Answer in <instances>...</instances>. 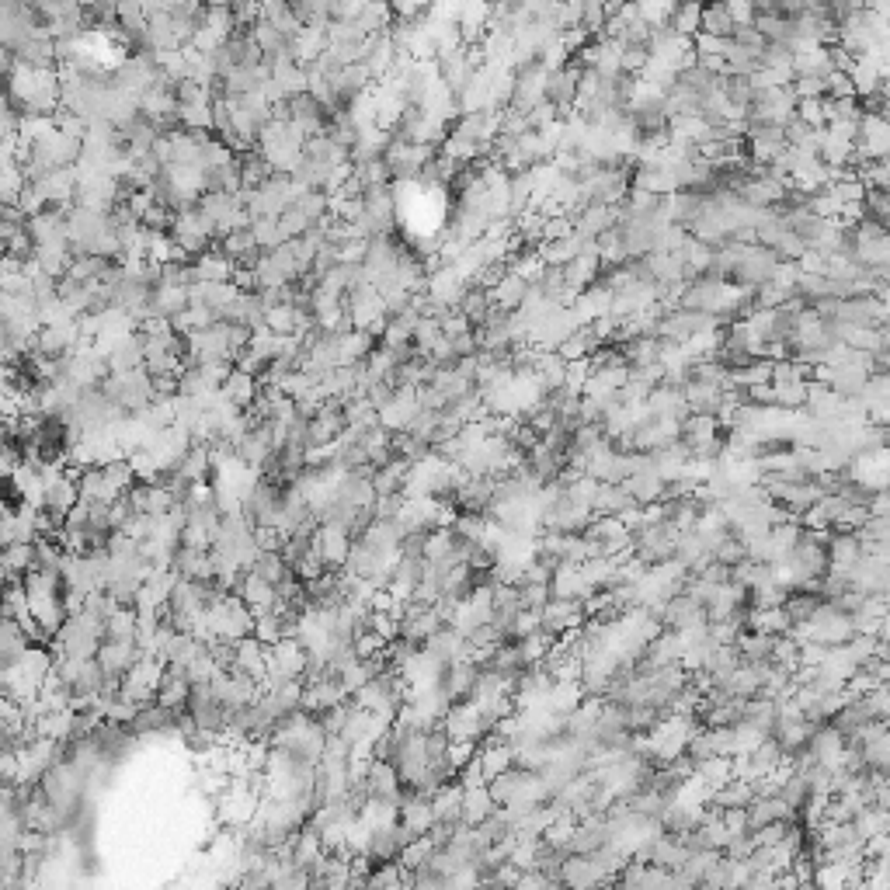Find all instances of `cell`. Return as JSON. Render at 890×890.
<instances>
[{
  "label": "cell",
  "mask_w": 890,
  "mask_h": 890,
  "mask_svg": "<svg viewBox=\"0 0 890 890\" xmlns=\"http://www.w3.org/2000/svg\"><path fill=\"white\" fill-rule=\"evenodd\" d=\"M101 644H105V619L84 609L70 612L63 630L56 633V654H67V658H98Z\"/></svg>",
  "instance_id": "cell-1"
},
{
  "label": "cell",
  "mask_w": 890,
  "mask_h": 890,
  "mask_svg": "<svg viewBox=\"0 0 890 890\" xmlns=\"http://www.w3.org/2000/svg\"><path fill=\"white\" fill-rule=\"evenodd\" d=\"M101 390H105V397L112 400V404H119L122 411H129V414L147 411L153 400H157V383H153L147 366L112 372V376L101 383Z\"/></svg>",
  "instance_id": "cell-2"
},
{
  "label": "cell",
  "mask_w": 890,
  "mask_h": 890,
  "mask_svg": "<svg viewBox=\"0 0 890 890\" xmlns=\"http://www.w3.org/2000/svg\"><path fill=\"white\" fill-rule=\"evenodd\" d=\"M442 727L452 741H477L480 744L494 731V720L487 717L484 706H480L477 699L466 696V699H452V706L442 717Z\"/></svg>",
  "instance_id": "cell-3"
},
{
  "label": "cell",
  "mask_w": 890,
  "mask_h": 890,
  "mask_svg": "<svg viewBox=\"0 0 890 890\" xmlns=\"http://www.w3.org/2000/svg\"><path fill=\"white\" fill-rule=\"evenodd\" d=\"M164 671H167V661L157 658V654H143L140 661H136L133 668L122 675L119 682V692L126 699H133V703L147 706V703H157V692H160V682H164Z\"/></svg>",
  "instance_id": "cell-4"
},
{
  "label": "cell",
  "mask_w": 890,
  "mask_h": 890,
  "mask_svg": "<svg viewBox=\"0 0 890 890\" xmlns=\"http://www.w3.org/2000/svg\"><path fill=\"white\" fill-rule=\"evenodd\" d=\"M352 543H355V529H348V525H341L334 519L320 522L317 532H313V546H317L320 557L327 560V571H341V567L348 564Z\"/></svg>",
  "instance_id": "cell-5"
},
{
  "label": "cell",
  "mask_w": 890,
  "mask_h": 890,
  "mask_svg": "<svg viewBox=\"0 0 890 890\" xmlns=\"http://www.w3.org/2000/svg\"><path fill=\"white\" fill-rule=\"evenodd\" d=\"M445 626V616L439 609V602H421V598H411L404 605V616H400V637L414 640V644H425L435 630Z\"/></svg>",
  "instance_id": "cell-6"
},
{
  "label": "cell",
  "mask_w": 890,
  "mask_h": 890,
  "mask_svg": "<svg viewBox=\"0 0 890 890\" xmlns=\"http://www.w3.org/2000/svg\"><path fill=\"white\" fill-rule=\"evenodd\" d=\"M421 411H425V404H421L418 386H397L393 400L379 411V425H386L390 432H407Z\"/></svg>",
  "instance_id": "cell-7"
},
{
  "label": "cell",
  "mask_w": 890,
  "mask_h": 890,
  "mask_svg": "<svg viewBox=\"0 0 890 890\" xmlns=\"http://www.w3.org/2000/svg\"><path fill=\"white\" fill-rule=\"evenodd\" d=\"M140 658H143V651H140V644H136V640H105V644H101V651H98V665L105 668L108 685H112V689H119L122 675H126V671L133 668Z\"/></svg>",
  "instance_id": "cell-8"
},
{
  "label": "cell",
  "mask_w": 890,
  "mask_h": 890,
  "mask_svg": "<svg viewBox=\"0 0 890 890\" xmlns=\"http://www.w3.org/2000/svg\"><path fill=\"white\" fill-rule=\"evenodd\" d=\"M126 501L133 505V512L140 515H153V519H160V515H167L171 508H178V501H174V494L167 491L160 480H140V484L129 487Z\"/></svg>",
  "instance_id": "cell-9"
},
{
  "label": "cell",
  "mask_w": 890,
  "mask_h": 890,
  "mask_svg": "<svg viewBox=\"0 0 890 890\" xmlns=\"http://www.w3.org/2000/svg\"><path fill=\"white\" fill-rule=\"evenodd\" d=\"M233 592H237L247 605H251L254 619L265 616V612H272V609H279V602H282V598H279V588H275L272 581L261 578V574H254V571H244V574H240L237 585H233Z\"/></svg>",
  "instance_id": "cell-10"
},
{
  "label": "cell",
  "mask_w": 890,
  "mask_h": 890,
  "mask_svg": "<svg viewBox=\"0 0 890 890\" xmlns=\"http://www.w3.org/2000/svg\"><path fill=\"white\" fill-rule=\"evenodd\" d=\"M192 275H195V282H233L237 265H233V258L223 251V247L213 244L209 251H202L192 258Z\"/></svg>",
  "instance_id": "cell-11"
},
{
  "label": "cell",
  "mask_w": 890,
  "mask_h": 890,
  "mask_svg": "<svg viewBox=\"0 0 890 890\" xmlns=\"http://www.w3.org/2000/svg\"><path fill=\"white\" fill-rule=\"evenodd\" d=\"M213 466H216L213 445L195 439L192 449H188L185 456H181V463L174 466V473H178L181 480H188V484H206V480H213Z\"/></svg>",
  "instance_id": "cell-12"
},
{
  "label": "cell",
  "mask_w": 890,
  "mask_h": 890,
  "mask_svg": "<svg viewBox=\"0 0 890 890\" xmlns=\"http://www.w3.org/2000/svg\"><path fill=\"white\" fill-rule=\"evenodd\" d=\"M463 797H466V786L459 783V779H449V783H442L439 790H435V797H432L435 824H449V828L463 824Z\"/></svg>",
  "instance_id": "cell-13"
},
{
  "label": "cell",
  "mask_w": 890,
  "mask_h": 890,
  "mask_svg": "<svg viewBox=\"0 0 890 890\" xmlns=\"http://www.w3.org/2000/svg\"><path fill=\"white\" fill-rule=\"evenodd\" d=\"M237 671H247V675H254L258 682H265L268 675V647L261 644L258 637H240L237 644H233V665Z\"/></svg>",
  "instance_id": "cell-14"
},
{
  "label": "cell",
  "mask_w": 890,
  "mask_h": 890,
  "mask_svg": "<svg viewBox=\"0 0 890 890\" xmlns=\"http://www.w3.org/2000/svg\"><path fill=\"white\" fill-rule=\"evenodd\" d=\"M188 696H192V678H188L181 668L167 665L164 682H160V692H157V703H164V706H171V710L185 713L188 710Z\"/></svg>",
  "instance_id": "cell-15"
},
{
  "label": "cell",
  "mask_w": 890,
  "mask_h": 890,
  "mask_svg": "<svg viewBox=\"0 0 890 890\" xmlns=\"http://www.w3.org/2000/svg\"><path fill=\"white\" fill-rule=\"evenodd\" d=\"M174 571L181 578H216V564H213V550H192V546H181L178 557H174Z\"/></svg>",
  "instance_id": "cell-16"
},
{
  "label": "cell",
  "mask_w": 890,
  "mask_h": 890,
  "mask_svg": "<svg viewBox=\"0 0 890 890\" xmlns=\"http://www.w3.org/2000/svg\"><path fill=\"white\" fill-rule=\"evenodd\" d=\"M494 811H498V800H494L491 786H487V783H480V786H466V797H463V824H484Z\"/></svg>",
  "instance_id": "cell-17"
},
{
  "label": "cell",
  "mask_w": 890,
  "mask_h": 890,
  "mask_svg": "<svg viewBox=\"0 0 890 890\" xmlns=\"http://www.w3.org/2000/svg\"><path fill=\"white\" fill-rule=\"evenodd\" d=\"M223 393L233 400V404L240 407V411H247V407H251L254 400H258V393H261V379H258V376H251V372H244V369L233 366V369H230V376H226V383H223Z\"/></svg>",
  "instance_id": "cell-18"
},
{
  "label": "cell",
  "mask_w": 890,
  "mask_h": 890,
  "mask_svg": "<svg viewBox=\"0 0 890 890\" xmlns=\"http://www.w3.org/2000/svg\"><path fill=\"white\" fill-rule=\"evenodd\" d=\"M136 633H140V609L133 602H122L105 619V640H136Z\"/></svg>",
  "instance_id": "cell-19"
},
{
  "label": "cell",
  "mask_w": 890,
  "mask_h": 890,
  "mask_svg": "<svg viewBox=\"0 0 890 890\" xmlns=\"http://www.w3.org/2000/svg\"><path fill=\"white\" fill-rule=\"evenodd\" d=\"M28 647H32V637L21 630V623H14V619L4 616V630H0V665H11V661L21 658Z\"/></svg>",
  "instance_id": "cell-20"
},
{
  "label": "cell",
  "mask_w": 890,
  "mask_h": 890,
  "mask_svg": "<svg viewBox=\"0 0 890 890\" xmlns=\"http://www.w3.org/2000/svg\"><path fill=\"white\" fill-rule=\"evenodd\" d=\"M435 852H439V842H435L432 835H421L400 852V866H404L407 873H418V870H425V866H432Z\"/></svg>",
  "instance_id": "cell-21"
},
{
  "label": "cell",
  "mask_w": 890,
  "mask_h": 890,
  "mask_svg": "<svg viewBox=\"0 0 890 890\" xmlns=\"http://www.w3.org/2000/svg\"><path fill=\"white\" fill-rule=\"evenodd\" d=\"M28 571H35V543L21 539V543L4 546V574L7 578H25Z\"/></svg>",
  "instance_id": "cell-22"
},
{
  "label": "cell",
  "mask_w": 890,
  "mask_h": 890,
  "mask_svg": "<svg viewBox=\"0 0 890 890\" xmlns=\"http://www.w3.org/2000/svg\"><path fill=\"white\" fill-rule=\"evenodd\" d=\"M251 571H254V574H261V578H265V581H272V585H279V581L286 578V574L293 571V567L286 564L282 550H265V553H258V560H254V564H251Z\"/></svg>",
  "instance_id": "cell-23"
},
{
  "label": "cell",
  "mask_w": 890,
  "mask_h": 890,
  "mask_svg": "<svg viewBox=\"0 0 890 890\" xmlns=\"http://www.w3.org/2000/svg\"><path fill=\"white\" fill-rule=\"evenodd\" d=\"M254 637H258L265 647H275L279 640H286V626H282L279 609H272V612H265V616L254 619Z\"/></svg>",
  "instance_id": "cell-24"
},
{
  "label": "cell",
  "mask_w": 890,
  "mask_h": 890,
  "mask_svg": "<svg viewBox=\"0 0 890 890\" xmlns=\"http://www.w3.org/2000/svg\"><path fill=\"white\" fill-rule=\"evenodd\" d=\"M574 94H578V84H574L571 74H557V77H550V84H546V98H550L553 105H560V108L571 105Z\"/></svg>",
  "instance_id": "cell-25"
},
{
  "label": "cell",
  "mask_w": 890,
  "mask_h": 890,
  "mask_svg": "<svg viewBox=\"0 0 890 890\" xmlns=\"http://www.w3.org/2000/svg\"><path fill=\"white\" fill-rule=\"evenodd\" d=\"M393 18H421L428 7V0H390Z\"/></svg>",
  "instance_id": "cell-26"
}]
</instances>
